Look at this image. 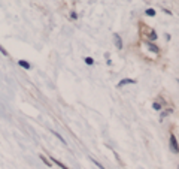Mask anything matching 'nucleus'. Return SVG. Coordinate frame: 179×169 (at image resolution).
Listing matches in <instances>:
<instances>
[{"label":"nucleus","instance_id":"1","mask_svg":"<svg viewBox=\"0 0 179 169\" xmlns=\"http://www.w3.org/2000/svg\"><path fill=\"white\" fill-rule=\"evenodd\" d=\"M170 150L173 153H179V145H178V141H176V136L172 133L170 135Z\"/></svg>","mask_w":179,"mask_h":169},{"label":"nucleus","instance_id":"2","mask_svg":"<svg viewBox=\"0 0 179 169\" xmlns=\"http://www.w3.org/2000/svg\"><path fill=\"white\" fill-rule=\"evenodd\" d=\"M113 39H115V44H117V48L118 49H123V41H121V38H120V35H113Z\"/></svg>","mask_w":179,"mask_h":169},{"label":"nucleus","instance_id":"3","mask_svg":"<svg viewBox=\"0 0 179 169\" xmlns=\"http://www.w3.org/2000/svg\"><path fill=\"white\" fill-rule=\"evenodd\" d=\"M127 84H136V81H134V79H128V78L121 79V81L118 82V87H123V85H127Z\"/></svg>","mask_w":179,"mask_h":169},{"label":"nucleus","instance_id":"4","mask_svg":"<svg viewBox=\"0 0 179 169\" xmlns=\"http://www.w3.org/2000/svg\"><path fill=\"white\" fill-rule=\"evenodd\" d=\"M18 65H20V66H21L23 69H27V71L30 69V65L27 63L26 60H18Z\"/></svg>","mask_w":179,"mask_h":169},{"label":"nucleus","instance_id":"5","mask_svg":"<svg viewBox=\"0 0 179 169\" xmlns=\"http://www.w3.org/2000/svg\"><path fill=\"white\" fill-rule=\"evenodd\" d=\"M51 160L54 162V163H57V165H58V166H60L61 169H69L67 166H66V165H64V163H61V162H60L58 159H54V157H51Z\"/></svg>","mask_w":179,"mask_h":169},{"label":"nucleus","instance_id":"6","mask_svg":"<svg viewBox=\"0 0 179 169\" xmlns=\"http://www.w3.org/2000/svg\"><path fill=\"white\" fill-rule=\"evenodd\" d=\"M148 48L151 49L152 52H155V54H158V51H160V49H158V47H155V45H154V44H151V42H148Z\"/></svg>","mask_w":179,"mask_h":169},{"label":"nucleus","instance_id":"7","mask_svg":"<svg viewBox=\"0 0 179 169\" xmlns=\"http://www.w3.org/2000/svg\"><path fill=\"white\" fill-rule=\"evenodd\" d=\"M52 135H55V138H58V139H60V141H61L63 144L66 145V139H63V136H61L60 133H57V132H54V130H52Z\"/></svg>","mask_w":179,"mask_h":169},{"label":"nucleus","instance_id":"8","mask_svg":"<svg viewBox=\"0 0 179 169\" xmlns=\"http://www.w3.org/2000/svg\"><path fill=\"white\" fill-rule=\"evenodd\" d=\"M40 159H42V162H43L46 166H51V162H48V159H46L45 156H42V154H40Z\"/></svg>","mask_w":179,"mask_h":169},{"label":"nucleus","instance_id":"9","mask_svg":"<svg viewBox=\"0 0 179 169\" xmlns=\"http://www.w3.org/2000/svg\"><path fill=\"white\" fill-rule=\"evenodd\" d=\"M90 159H91V162H93L94 165H97V166H99V168H100V169H104V166H103L102 163H99V162H97L96 159H93V157H90Z\"/></svg>","mask_w":179,"mask_h":169},{"label":"nucleus","instance_id":"10","mask_svg":"<svg viewBox=\"0 0 179 169\" xmlns=\"http://www.w3.org/2000/svg\"><path fill=\"white\" fill-rule=\"evenodd\" d=\"M85 63H87V65H90V66H91V65H94V60H93V58H91V57H87V58H85Z\"/></svg>","mask_w":179,"mask_h":169},{"label":"nucleus","instance_id":"11","mask_svg":"<svg viewBox=\"0 0 179 169\" xmlns=\"http://www.w3.org/2000/svg\"><path fill=\"white\" fill-rule=\"evenodd\" d=\"M146 15H149V17H154V15H155V11H154V9H146Z\"/></svg>","mask_w":179,"mask_h":169},{"label":"nucleus","instance_id":"12","mask_svg":"<svg viewBox=\"0 0 179 169\" xmlns=\"http://www.w3.org/2000/svg\"><path fill=\"white\" fill-rule=\"evenodd\" d=\"M155 39H157V33H155V31H151V41H155Z\"/></svg>","mask_w":179,"mask_h":169},{"label":"nucleus","instance_id":"13","mask_svg":"<svg viewBox=\"0 0 179 169\" xmlns=\"http://www.w3.org/2000/svg\"><path fill=\"white\" fill-rule=\"evenodd\" d=\"M152 106H154V109H157V111H158V109H161V105H160V103H154Z\"/></svg>","mask_w":179,"mask_h":169},{"label":"nucleus","instance_id":"14","mask_svg":"<svg viewBox=\"0 0 179 169\" xmlns=\"http://www.w3.org/2000/svg\"><path fill=\"white\" fill-rule=\"evenodd\" d=\"M0 51H2V54H3V55H8V51H6V49L3 48L2 45H0Z\"/></svg>","mask_w":179,"mask_h":169},{"label":"nucleus","instance_id":"15","mask_svg":"<svg viewBox=\"0 0 179 169\" xmlns=\"http://www.w3.org/2000/svg\"><path fill=\"white\" fill-rule=\"evenodd\" d=\"M70 17H72L73 20H76V18H78V15H76V14H75V12H72V14H70Z\"/></svg>","mask_w":179,"mask_h":169},{"label":"nucleus","instance_id":"16","mask_svg":"<svg viewBox=\"0 0 179 169\" xmlns=\"http://www.w3.org/2000/svg\"><path fill=\"white\" fill-rule=\"evenodd\" d=\"M178 82H179V79H178Z\"/></svg>","mask_w":179,"mask_h":169},{"label":"nucleus","instance_id":"17","mask_svg":"<svg viewBox=\"0 0 179 169\" xmlns=\"http://www.w3.org/2000/svg\"><path fill=\"white\" fill-rule=\"evenodd\" d=\"M178 169H179V168H178Z\"/></svg>","mask_w":179,"mask_h":169}]
</instances>
